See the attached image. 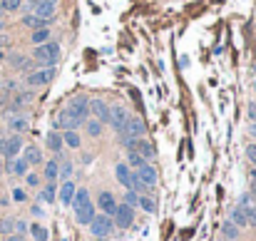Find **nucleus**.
<instances>
[{
    "instance_id": "nucleus-16",
    "label": "nucleus",
    "mask_w": 256,
    "mask_h": 241,
    "mask_svg": "<svg viewBox=\"0 0 256 241\" xmlns=\"http://www.w3.org/2000/svg\"><path fill=\"white\" fill-rule=\"evenodd\" d=\"M27 167H30V164L25 162V159H13L8 172H10V174H15V177H25V174H27Z\"/></svg>"
},
{
    "instance_id": "nucleus-48",
    "label": "nucleus",
    "mask_w": 256,
    "mask_h": 241,
    "mask_svg": "<svg viewBox=\"0 0 256 241\" xmlns=\"http://www.w3.org/2000/svg\"><path fill=\"white\" fill-rule=\"evenodd\" d=\"M251 177H254V182H256V172H251Z\"/></svg>"
},
{
    "instance_id": "nucleus-38",
    "label": "nucleus",
    "mask_w": 256,
    "mask_h": 241,
    "mask_svg": "<svg viewBox=\"0 0 256 241\" xmlns=\"http://www.w3.org/2000/svg\"><path fill=\"white\" fill-rule=\"evenodd\" d=\"M13 199H15V202H25L27 196H25V191H23V189H13Z\"/></svg>"
},
{
    "instance_id": "nucleus-9",
    "label": "nucleus",
    "mask_w": 256,
    "mask_h": 241,
    "mask_svg": "<svg viewBox=\"0 0 256 241\" xmlns=\"http://www.w3.org/2000/svg\"><path fill=\"white\" fill-rule=\"evenodd\" d=\"M137 179L144 184V187H154L157 184V169L147 162V164H142L139 169H137Z\"/></svg>"
},
{
    "instance_id": "nucleus-33",
    "label": "nucleus",
    "mask_w": 256,
    "mask_h": 241,
    "mask_svg": "<svg viewBox=\"0 0 256 241\" xmlns=\"http://www.w3.org/2000/svg\"><path fill=\"white\" fill-rule=\"evenodd\" d=\"M52 199H55V187L48 184V187L43 189V202H52Z\"/></svg>"
},
{
    "instance_id": "nucleus-26",
    "label": "nucleus",
    "mask_w": 256,
    "mask_h": 241,
    "mask_svg": "<svg viewBox=\"0 0 256 241\" xmlns=\"http://www.w3.org/2000/svg\"><path fill=\"white\" fill-rule=\"evenodd\" d=\"M30 234L35 241H48V229L40 226V224H30Z\"/></svg>"
},
{
    "instance_id": "nucleus-13",
    "label": "nucleus",
    "mask_w": 256,
    "mask_h": 241,
    "mask_svg": "<svg viewBox=\"0 0 256 241\" xmlns=\"http://www.w3.org/2000/svg\"><path fill=\"white\" fill-rule=\"evenodd\" d=\"M20 147H23V137H18V134L8 137V139H5V147H3V157L15 159V157H18V152H20Z\"/></svg>"
},
{
    "instance_id": "nucleus-29",
    "label": "nucleus",
    "mask_w": 256,
    "mask_h": 241,
    "mask_svg": "<svg viewBox=\"0 0 256 241\" xmlns=\"http://www.w3.org/2000/svg\"><path fill=\"white\" fill-rule=\"evenodd\" d=\"M224 236L234 241V239H239V229H236L231 221H227V224H224Z\"/></svg>"
},
{
    "instance_id": "nucleus-15",
    "label": "nucleus",
    "mask_w": 256,
    "mask_h": 241,
    "mask_svg": "<svg viewBox=\"0 0 256 241\" xmlns=\"http://www.w3.org/2000/svg\"><path fill=\"white\" fill-rule=\"evenodd\" d=\"M75 191H77V187H75V184H72V182H65V184H62V189H60V202L70 207V204H72V196H75Z\"/></svg>"
},
{
    "instance_id": "nucleus-24",
    "label": "nucleus",
    "mask_w": 256,
    "mask_h": 241,
    "mask_svg": "<svg viewBox=\"0 0 256 241\" xmlns=\"http://www.w3.org/2000/svg\"><path fill=\"white\" fill-rule=\"evenodd\" d=\"M23 159L27 164H38L40 162V149L38 147H25V157Z\"/></svg>"
},
{
    "instance_id": "nucleus-7",
    "label": "nucleus",
    "mask_w": 256,
    "mask_h": 241,
    "mask_svg": "<svg viewBox=\"0 0 256 241\" xmlns=\"http://www.w3.org/2000/svg\"><path fill=\"white\" fill-rule=\"evenodd\" d=\"M125 144L129 147V149H134L144 162H152L154 159V147H152V142H147V139H125Z\"/></svg>"
},
{
    "instance_id": "nucleus-27",
    "label": "nucleus",
    "mask_w": 256,
    "mask_h": 241,
    "mask_svg": "<svg viewBox=\"0 0 256 241\" xmlns=\"http://www.w3.org/2000/svg\"><path fill=\"white\" fill-rule=\"evenodd\" d=\"M102 127H104V125L97 122V119L92 117L90 122H87V132H90V137H100V134H102Z\"/></svg>"
},
{
    "instance_id": "nucleus-45",
    "label": "nucleus",
    "mask_w": 256,
    "mask_h": 241,
    "mask_svg": "<svg viewBox=\"0 0 256 241\" xmlns=\"http://www.w3.org/2000/svg\"><path fill=\"white\" fill-rule=\"evenodd\" d=\"M5 43H8V40H5V35H0V48H3Z\"/></svg>"
},
{
    "instance_id": "nucleus-35",
    "label": "nucleus",
    "mask_w": 256,
    "mask_h": 241,
    "mask_svg": "<svg viewBox=\"0 0 256 241\" xmlns=\"http://www.w3.org/2000/svg\"><path fill=\"white\" fill-rule=\"evenodd\" d=\"M246 157H249V162L256 167V144H249L246 147Z\"/></svg>"
},
{
    "instance_id": "nucleus-6",
    "label": "nucleus",
    "mask_w": 256,
    "mask_h": 241,
    "mask_svg": "<svg viewBox=\"0 0 256 241\" xmlns=\"http://www.w3.org/2000/svg\"><path fill=\"white\" fill-rule=\"evenodd\" d=\"M52 77H55V67H43V70H32L27 75V85L30 87H43L48 82H52Z\"/></svg>"
},
{
    "instance_id": "nucleus-20",
    "label": "nucleus",
    "mask_w": 256,
    "mask_h": 241,
    "mask_svg": "<svg viewBox=\"0 0 256 241\" xmlns=\"http://www.w3.org/2000/svg\"><path fill=\"white\" fill-rule=\"evenodd\" d=\"M125 164H127V167H132V169H139L142 164H147V162H144V159H142L134 149H129V152H127V162H125Z\"/></svg>"
},
{
    "instance_id": "nucleus-30",
    "label": "nucleus",
    "mask_w": 256,
    "mask_h": 241,
    "mask_svg": "<svg viewBox=\"0 0 256 241\" xmlns=\"http://www.w3.org/2000/svg\"><path fill=\"white\" fill-rule=\"evenodd\" d=\"M13 229H15V221L13 219H3V221H0V231H3V234H13Z\"/></svg>"
},
{
    "instance_id": "nucleus-46",
    "label": "nucleus",
    "mask_w": 256,
    "mask_h": 241,
    "mask_svg": "<svg viewBox=\"0 0 256 241\" xmlns=\"http://www.w3.org/2000/svg\"><path fill=\"white\" fill-rule=\"evenodd\" d=\"M3 147H5V139H0V157H3Z\"/></svg>"
},
{
    "instance_id": "nucleus-5",
    "label": "nucleus",
    "mask_w": 256,
    "mask_h": 241,
    "mask_svg": "<svg viewBox=\"0 0 256 241\" xmlns=\"http://www.w3.org/2000/svg\"><path fill=\"white\" fill-rule=\"evenodd\" d=\"M112 216H115L112 221H115V226H117V229H129V226H132V221H134V209H132V207H127V204L122 202V204H117V209H115V214H112Z\"/></svg>"
},
{
    "instance_id": "nucleus-25",
    "label": "nucleus",
    "mask_w": 256,
    "mask_h": 241,
    "mask_svg": "<svg viewBox=\"0 0 256 241\" xmlns=\"http://www.w3.org/2000/svg\"><path fill=\"white\" fill-rule=\"evenodd\" d=\"M137 207H142L147 214H154V212H157V204H154L152 196H142V194H139V204H137Z\"/></svg>"
},
{
    "instance_id": "nucleus-41",
    "label": "nucleus",
    "mask_w": 256,
    "mask_h": 241,
    "mask_svg": "<svg viewBox=\"0 0 256 241\" xmlns=\"http://www.w3.org/2000/svg\"><path fill=\"white\" fill-rule=\"evenodd\" d=\"M38 3H43V0H27V8L35 10V5H38Z\"/></svg>"
},
{
    "instance_id": "nucleus-2",
    "label": "nucleus",
    "mask_w": 256,
    "mask_h": 241,
    "mask_svg": "<svg viewBox=\"0 0 256 241\" xmlns=\"http://www.w3.org/2000/svg\"><path fill=\"white\" fill-rule=\"evenodd\" d=\"M32 57L38 60L43 67H52L57 62V57H60V45L52 43V40H48V43H43V45H38L32 50Z\"/></svg>"
},
{
    "instance_id": "nucleus-47",
    "label": "nucleus",
    "mask_w": 256,
    "mask_h": 241,
    "mask_svg": "<svg viewBox=\"0 0 256 241\" xmlns=\"http://www.w3.org/2000/svg\"><path fill=\"white\" fill-rule=\"evenodd\" d=\"M3 13H5V10H3V3H0V15H3Z\"/></svg>"
},
{
    "instance_id": "nucleus-42",
    "label": "nucleus",
    "mask_w": 256,
    "mask_h": 241,
    "mask_svg": "<svg viewBox=\"0 0 256 241\" xmlns=\"http://www.w3.org/2000/svg\"><path fill=\"white\" fill-rule=\"evenodd\" d=\"M249 132H251V137H256V122H251V125H249Z\"/></svg>"
},
{
    "instance_id": "nucleus-4",
    "label": "nucleus",
    "mask_w": 256,
    "mask_h": 241,
    "mask_svg": "<svg viewBox=\"0 0 256 241\" xmlns=\"http://www.w3.org/2000/svg\"><path fill=\"white\" fill-rule=\"evenodd\" d=\"M144 132H147V125H144L139 117L129 114L127 122H125V130H122V139H129V137H132V139H142Z\"/></svg>"
},
{
    "instance_id": "nucleus-34",
    "label": "nucleus",
    "mask_w": 256,
    "mask_h": 241,
    "mask_svg": "<svg viewBox=\"0 0 256 241\" xmlns=\"http://www.w3.org/2000/svg\"><path fill=\"white\" fill-rule=\"evenodd\" d=\"M25 182H27V187H38L40 184V179H38V174H35V172H27L25 174Z\"/></svg>"
},
{
    "instance_id": "nucleus-17",
    "label": "nucleus",
    "mask_w": 256,
    "mask_h": 241,
    "mask_svg": "<svg viewBox=\"0 0 256 241\" xmlns=\"http://www.w3.org/2000/svg\"><path fill=\"white\" fill-rule=\"evenodd\" d=\"M62 144H67V147H72V149H77L82 142H80V134H77L75 130H67V132L62 134Z\"/></svg>"
},
{
    "instance_id": "nucleus-3",
    "label": "nucleus",
    "mask_w": 256,
    "mask_h": 241,
    "mask_svg": "<svg viewBox=\"0 0 256 241\" xmlns=\"http://www.w3.org/2000/svg\"><path fill=\"white\" fill-rule=\"evenodd\" d=\"M87 226H90L92 236H97V239H104V236H109V234H112V229H115V221H112V216L100 214V216H92V221H90Z\"/></svg>"
},
{
    "instance_id": "nucleus-12",
    "label": "nucleus",
    "mask_w": 256,
    "mask_h": 241,
    "mask_svg": "<svg viewBox=\"0 0 256 241\" xmlns=\"http://www.w3.org/2000/svg\"><path fill=\"white\" fill-rule=\"evenodd\" d=\"M117 182L122 184V187H127V189H132L134 187V182H137V174H132V169L122 162V164H117Z\"/></svg>"
},
{
    "instance_id": "nucleus-39",
    "label": "nucleus",
    "mask_w": 256,
    "mask_h": 241,
    "mask_svg": "<svg viewBox=\"0 0 256 241\" xmlns=\"http://www.w3.org/2000/svg\"><path fill=\"white\" fill-rule=\"evenodd\" d=\"M70 174H72V164H65V167H62V172H60L57 177H62V179H67Z\"/></svg>"
},
{
    "instance_id": "nucleus-22",
    "label": "nucleus",
    "mask_w": 256,
    "mask_h": 241,
    "mask_svg": "<svg viewBox=\"0 0 256 241\" xmlns=\"http://www.w3.org/2000/svg\"><path fill=\"white\" fill-rule=\"evenodd\" d=\"M45 142H48V147H50L52 152H60V149H62V134H60V132H50Z\"/></svg>"
},
{
    "instance_id": "nucleus-8",
    "label": "nucleus",
    "mask_w": 256,
    "mask_h": 241,
    "mask_svg": "<svg viewBox=\"0 0 256 241\" xmlns=\"http://www.w3.org/2000/svg\"><path fill=\"white\" fill-rule=\"evenodd\" d=\"M127 117H129V112H127L122 105L109 107V125H112V130H115L117 134H122V130H125V122H127Z\"/></svg>"
},
{
    "instance_id": "nucleus-50",
    "label": "nucleus",
    "mask_w": 256,
    "mask_h": 241,
    "mask_svg": "<svg viewBox=\"0 0 256 241\" xmlns=\"http://www.w3.org/2000/svg\"><path fill=\"white\" fill-rule=\"evenodd\" d=\"M0 57H3V53H0Z\"/></svg>"
},
{
    "instance_id": "nucleus-43",
    "label": "nucleus",
    "mask_w": 256,
    "mask_h": 241,
    "mask_svg": "<svg viewBox=\"0 0 256 241\" xmlns=\"http://www.w3.org/2000/svg\"><path fill=\"white\" fill-rule=\"evenodd\" d=\"M8 241H23V236H18V234H10V236H8Z\"/></svg>"
},
{
    "instance_id": "nucleus-40",
    "label": "nucleus",
    "mask_w": 256,
    "mask_h": 241,
    "mask_svg": "<svg viewBox=\"0 0 256 241\" xmlns=\"http://www.w3.org/2000/svg\"><path fill=\"white\" fill-rule=\"evenodd\" d=\"M249 117H251V122H256V102L249 105Z\"/></svg>"
},
{
    "instance_id": "nucleus-11",
    "label": "nucleus",
    "mask_w": 256,
    "mask_h": 241,
    "mask_svg": "<svg viewBox=\"0 0 256 241\" xmlns=\"http://www.w3.org/2000/svg\"><path fill=\"white\" fill-rule=\"evenodd\" d=\"M90 109H92V114H95L97 122H102V125L109 122V107H107V102H102V100H92V102H90Z\"/></svg>"
},
{
    "instance_id": "nucleus-31",
    "label": "nucleus",
    "mask_w": 256,
    "mask_h": 241,
    "mask_svg": "<svg viewBox=\"0 0 256 241\" xmlns=\"http://www.w3.org/2000/svg\"><path fill=\"white\" fill-rule=\"evenodd\" d=\"M244 214H246V224L256 226V207H254V209H251V207H244Z\"/></svg>"
},
{
    "instance_id": "nucleus-14",
    "label": "nucleus",
    "mask_w": 256,
    "mask_h": 241,
    "mask_svg": "<svg viewBox=\"0 0 256 241\" xmlns=\"http://www.w3.org/2000/svg\"><path fill=\"white\" fill-rule=\"evenodd\" d=\"M35 15L50 23L52 15H55V0H43V3H38V5H35Z\"/></svg>"
},
{
    "instance_id": "nucleus-32",
    "label": "nucleus",
    "mask_w": 256,
    "mask_h": 241,
    "mask_svg": "<svg viewBox=\"0 0 256 241\" xmlns=\"http://www.w3.org/2000/svg\"><path fill=\"white\" fill-rule=\"evenodd\" d=\"M0 3H3V10H8V13L20 8V0H0Z\"/></svg>"
},
{
    "instance_id": "nucleus-28",
    "label": "nucleus",
    "mask_w": 256,
    "mask_h": 241,
    "mask_svg": "<svg viewBox=\"0 0 256 241\" xmlns=\"http://www.w3.org/2000/svg\"><path fill=\"white\" fill-rule=\"evenodd\" d=\"M125 204H127V207H132V209L139 204V194H137L134 189H127V194H125Z\"/></svg>"
},
{
    "instance_id": "nucleus-1",
    "label": "nucleus",
    "mask_w": 256,
    "mask_h": 241,
    "mask_svg": "<svg viewBox=\"0 0 256 241\" xmlns=\"http://www.w3.org/2000/svg\"><path fill=\"white\" fill-rule=\"evenodd\" d=\"M72 212H75L77 224H90L95 216V207H92V199L87 189H77L75 196H72Z\"/></svg>"
},
{
    "instance_id": "nucleus-10",
    "label": "nucleus",
    "mask_w": 256,
    "mask_h": 241,
    "mask_svg": "<svg viewBox=\"0 0 256 241\" xmlns=\"http://www.w3.org/2000/svg\"><path fill=\"white\" fill-rule=\"evenodd\" d=\"M97 207L102 209V214H107V216H112L115 214V209H117V199L109 194V191H102L100 196H97Z\"/></svg>"
},
{
    "instance_id": "nucleus-18",
    "label": "nucleus",
    "mask_w": 256,
    "mask_h": 241,
    "mask_svg": "<svg viewBox=\"0 0 256 241\" xmlns=\"http://www.w3.org/2000/svg\"><path fill=\"white\" fill-rule=\"evenodd\" d=\"M23 25H27V27H32V30H40V27H48V20H43V18H38V15H25V18H23Z\"/></svg>"
},
{
    "instance_id": "nucleus-37",
    "label": "nucleus",
    "mask_w": 256,
    "mask_h": 241,
    "mask_svg": "<svg viewBox=\"0 0 256 241\" xmlns=\"http://www.w3.org/2000/svg\"><path fill=\"white\" fill-rule=\"evenodd\" d=\"M10 62H13L15 67H25V57H23V55H13V57H10Z\"/></svg>"
},
{
    "instance_id": "nucleus-19",
    "label": "nucleus",
    "mask_w": 256,
    "mask_h": 241,
    "mask_svg": "<svg viewBox=\"0 0 256 241\" xmlns=\"http://www.w3.org/2000/svg\"><path fill=\"white\" fill-rule=\"evenodd\" d=\"M32 45H43V43H48L50 40V30L48 27H40V30H32Z\"/></svg>"
},
{
    "instance_id": "nucleus-44",
    "label": "nucleus",
    "mask_w": 256,
    "mask_h": 241,
    "mask_svg": "<svg viewBox=\"0 0 256 241\" xmlns=\"http://www.w3.org/2000/svg\"><path fill=\"white\" fill-rule=\"evenodd\" d=\"M251 196H254V199H256V182H254V184H251Z\"/></svg>"
},
{
    "instance_id": "nucleus-23",
    "label": "nucleus",
    "mask_w": 256,
    "mask_h": 241,
    "mask_svg": "<svg viewBox=\"0 0 256 241\" xmlns=\"http://www.w3.org/2000/svg\"><path fill=\"white\" fill-rule=\"evenodd\" d=\"M231 224H234L236 229L246 226V214H244V207H236V209L231 212Z\"/></svg>"
},
{
    "instance_id": "nucleus-36",
    "label": "nucleus",
    "mask_w": 256,
    "mask_h": 241,
    "mask_svg": "<svg viewBox=\"0 0 256 241\" xmlns=\"http://www.w3.org/2000/svg\"><path fill=\"white\" fill-rule=\"evenodd\" d=\"M13 130H27V119H10Z\"/></svg>"
},
{
    "instance_id": "nucleus-49",
    "label": "nucleus",
    "mask_w": 256,
    "mask_h": 241,
    "mask_svg": "<svg viewBox=\"0 0 256 241\" xmlns=\"http://www.w3.org/2000/svg\"><path fill=\"white\" fill-rule=\"evenodd\" d=\"M254 92H256V80H254Z\"/></svg>"
},
{
    "instance_id": "nucleus-21",
    "label": "nucleus",
    "mask_w": 256,
    "mask_h": 241,
    "mask_svg": "<svg viewBox=\"0 0 256 241\" xmlns=\"http://www.w3.org/2000/svg\"><path fill=\"white\" fill-rule=\"evenodd\" d=\"M57 174H60V167H57V159H52V162H48L45 164V179L52 184L55 179H57Z\"/></svg>"
}]
</instances>
